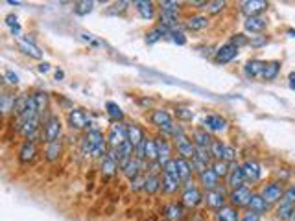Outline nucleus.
Wrapping results in <instances>:
<instances>
[{
    "label": "nucleus",
    "mask_w": 295,
    "mask_h": 221,
    "mask_svg": "<svg viewBox=\"0 0 295 221\" xmlns=\"http://www.w3.org/2000/svg\"><path fill=\"white\" fill-rule=\"evenodd\" d=\"M151 124L155 125V127H159L165 135H170L172 133V127H174V120H172V116H170L168 110L165 109H155L153 113H151L150 116Z\"/></svg>",
    "instance_id": "nucleus-1"
},
{
    "label": "nucleus",
    "mask_w": 295,
    "mask_h": 221,
    "mask_svg": "<svg viewBox=\"0 0 295 221\" xmlns=\"http://www.w3.org/2000/svg\"><path fill=\"white\" fill-rule=\"evenodd\" d=\"M61 135V120H59L56 115H50L46 120H44V131H43V140L46 144L50 142H56Z\"/></svg>",
    "instance_id": "nucleus-2"
},
{
    "label": "nucleus",
    "mask_w": 295,
    "mask_h": 221,
    "mask_svg": "<svg viewBox=\"0 0 295 221\" xmlns=\"http://www.w3.org/2000/svg\"><path fill=\"white\" fill-rule=\"evenodd\" d=\"M133 151H135V148L129 144V140H126L124 144H120L118 148H115V149H109V155H111L113 159L118 162V166H120V170L126 166L127 162H129L135 155H133Z\"/></svg>",
    "instance_id": "nucleus-3"
},
{
    "label": "nucleus",
    "mask_w": 295,
    "mask_h": 221,
    "mask_svg": "<svg viewBox=\"0 0 295 221\" xmlns=\"http://www.w3.org/2000/svg\"><path fill=\"white\" fill-rule=\"evenodd\" d=\"M203 199H205L203 194L199 192L196 186H192L190 183L184 186V192L181 194V203H183L186 208H196Z\"/></svg>",
    "instance_id": "nucleus-4"
},
{
    "label": "nucleus",
    "mask_w": 295,
    "mask_h": 221,
    "mask_svg": "<svg viewBox=\"0 0 295 221\" xmlns=\"http://www.w3.org/2000/svg\"><path fill=\"white\" fill-rule=\"evenodd\" d=\"M127 140V125L116 124L111 127L109 135H107V144L111 146V149L118 148L120 144H124Z\"/></svg>",
    "instance_id": "nucleus-5"
},
{
    "label": "nucleus",
    "mask_w": 295,
    "mask_h": 221,
    "mask_svg": "<svg viewBox=\"0 0 295 221\" xmlns=\"http://www.w3.org/2000/svg\"><path fill=\"white\" fill-rule=\"evenodd\" d=\"M251 197H253V194H251V190H249V188H247V186H240V188H236V190H232L231 196H229V201H231V205L234 208L247 207V205H249V201H251Z\"/></svg>",
    "instance_id": "nucleus-6"
},
{
    "label": "nucleus",
    "mask_w": 295,
    "mask_h": 221,
    "mask_svg": "<svg viewBox=\"0 0 295 221\" xmlns=\"http://www.w3.org/2000/svg\"><path fill=\"white\" fill-rule=\"evenodd\" d=\"M68 125L72 127V129H87L89 125H91V120H89V116L85 115V110L82 109H72L68 113Z\"/></svg>",
    "instance_id": "nucleus-7"
},
{
    "label": "nucleus",
    "mask_w": 295,
    "mask_h": 221,
    "mask_svg": "<svg viewBox=\"0 0 295 221\" xmlns=\"http://www.w3.org/2000/svg\"><path fill=\"white\" fill-rule=\"evenodd\" d=\"M105 142H107V140L103 139V133H102V131L91 129V131L87 133V135H85V139H83V151L91 155L92 149L98 148V146L105 144Z\"/></svg>",
    "instance_id": "nucleus-8"
},
{
    "label": "nucleus",
    "mask_w": 295,
    "mask_h": 221,
    "mask_svg": "<svg viewBox=\"0 0 295 221\" xmlns=\"http://www.w3.org/2000/svg\"><path fill=\"white\" fill-rule=\"evenodd\" d=\"M163 214L168 221H183L186 217V207L183 203H168L163 208Z\"/></svg>",
    "instance_id": "nucleus-9"
},
{
    "label": "nucleus",
    "mask_w": 295,
    "mask_h": 221,
    "mask_svg": "<svg viewBox=\"0 0 295 221\" xmlns=\"http://www.w3.org/2000/svg\"><path fill=\"white\" fill-rule=\"evenodd\" d=\"M205 201H207V205L210 208H214V210H220V208L225 207V201H227V196H225V192H223L222 188H214V190H208L207 196H205Z\"/></svg>",
    "instance_id": "nucleus-10"
},
{
    "label": "nucleus",
    "mask_w": 295,
    "mask_h": 221,
    "mask_svg": "<svg viewBox=\"0 0 295 221\" xmlns=\"http://www.w3.org/2000/svg\"><path fill=\"white\" fill-rule=\"evenodd\" d=\"M282 196H284V188H282V183H270L264 186V190H262V197L267 201V205H271V203H277L281 201Z\"/></svg>",
    "instance_id": "nucleus-11"
},
{
    "label": "nucleus",
    "mask_w": 295,
    "mask_h": 221,
    "mask_svg": "<svg viewBox=\"0 0 295 221\" xmlns=\"http://www.w3.org/2000/svg\"><path fill=\"white\" fill-rule=\"evenodd\" d=\"M244 170V177H246V183H258L262 177V168L260 164L255 162V160H246L242 164Z\"/></svg>",
    "instance_id": "nucleus-12"
},
{
    "label": "nucleus",
    "mask_w": 295,
    "mask_h": 221,
    "mask_svg": "<svg viewBox=\"0 0 295 221\" xmlns=\"http://www.w3.org/2000/svg\"><path fill=\"white\" fill-rule=\"evenodd\" d=\"M127 140L135 149H139L146 140V133L139 124H127Z\"/></svg>",
    "instance_id": "nucleus-13"
},
{
    "label": "nucleus",
    "mask_w": 295,
    "mask_h": 221,
    "mask_svg": "<svg viewBox=\"0 0 295 221\" xmlns=\"http://www.w3.org/2000/svg\"><path fill=\"white\" fill-rule=\"evenodd\" d=\"M238 56V46L236 44H232V43H227V44H223V46H220L218 52H216V63L218 65H225V63L232 61V59L236 58Z\"/></svg>",
    "instance_id": "nucleus-14"
},
{
    "label": "nucleus",
    "mask_w": 295,
    "mask_h": 221,
    "mask_svg": "<svg viewBox=\"0 0 295 221\" xmlns=\"http://www.w3.org/2000/svg\"><path fill=\"white\" fill-rule=\"evenodd\" d=\"M246 177H244V170L242 166H238V164H232L231 170H229V175H227V186L232 188V190H236L240 186H246Z\"/></svg>",
    "instance_id": "nucleus-15"
},
{
    "label": "nucleus",
    "mask_w": 295,
    "mask_h": 221,
    "mask_svg": "<svg viewBox=\"0 0 295 221\" xmlns=\"http://www.w3.org/2000/svg\"><path fill=\"white\" fill-rule=\"evenodd\" d=\"M175 148H177V153H179L181 159L194 160V157H196V144H194L192 140L186 139V136L175 140Z\"/></svg>",
    "instance_id": "nucleus-16"
},
{
    "label": "nucleus",
    "mask_w": 295,
    "mask_h": 221,
    "mask_svg": "<svg viewBox=\"0 0 295 221\" xmlns=\"http://www.w3.org/2000/svg\"><path fill=\"white\" fill-rule=\"evenodd\" d=\"M142 148V155H144V160L148 164L151 162H159V153H157V142H155V139H151V136H146L144 144L141 146ZM137 151V149H135Z\"/></svg>",
    "instance_id": "nucleus-17"
},
{
    "label": "nucleus",
    "mask_w": 295,
    "mask_h": 221,
    "mask_svg": "<svg viewBox=\"0 0 295 221\" xmlns=\"http://www.w3.org/2000/svg\"><path fill=\"white\" fill-rule=\"evenodd\" d=\"M267 10V2L266 0H247L242 2V13H246L247 17H257L262 11Z\"/></svg>",
    "instance_id": "nucleus-18"
},
{
    "label": "nucleus",
    "mask_w": 295,
    "mask_h": 221,
    "mask_svg": "<svg viewBox=\"0 0 295 221\" xmlns=\"http://www.w3.org/2000/svg\"><path fill=\"white\" fill-rule=\"evenodd\" d=\"M267 26V20L262 17V15H257V17H247L246 22H244V28L249 32V34H262Z\"/></svg>",
    "instance_id": "nucleus-19"
},
{
    "label": "nucleus",
    "mask_w": 295,
    "mask_h": 221,
    "mask_svg": "<svg viewBox=\"0 0 295 221\" xmlns=\"http://www.w3.org/2000/svg\"><path fill=\"white\" fill-rule=\"evenodd\" d=\"M157 142V153H159V164L160 166H165L166 162L172 160V148H170V142L165 139V136H159V139H155Z\"/></svg>",
    "instance_id": "nucleus-20"
},
{
    "label": "nucleus",
    "mask_w": 295,
    "mask_h": 221,
    "mask_svg": "<svg viewBox=\"0 0 295 221\" xmlns=\"http://www.w3.org/2000/svg\"><path fill=\"white\" fill-rule=\"evenodd\" d=\"M203 125H205V129H207V131L220 133V131H223L225 127H227V120H225V118H222L220 115H208V116H205Z\"/></svg>",
    "instance_id": "nucleus-21"
},
{
    "label": "nucleus",
    "mask_w": 295,
    "mask_h": 221,
    "mask_svg": "<svg viewBox=\"0 0 295 221\" xmlns=\"http://www.w3.org/2000/svg\"><path fill=\"white\" fill-rule=\"evenodd\" d=\"M218 181H220V177L214 173V170L208 166L207 170H203V172L199 173V183L203 184V188L205 190H214V188H218Z\"/></svg>",
    "instance_id": "nucleus-22"
},
{
    "label": "nucleus",
    "mask_w": 295,
    "mask_h": 221,
    "mask_svg": "<svg viewBox=\"0 0 295 221\" xmlns=\"http://www.w3.org/2000/svg\"><path fill=\"white\" fill-rule=\"evenodd\" d=\"M17 43H19V48L22 53H26V56H30V58H35V59H41L43 58V52L35 46L30 39H24V37H19L17 39Z\"/></svg>",
    "instance_id": "nucleus-23"
},
{
    "label": "nucleus",
    "mask_w": 295,
    "mask_h": 221,
    "mask_svg": "<svg viewBox=\"0 0 295 221\" xmlns=\"http://www.w3.org/2000/svg\"><path fill=\"white\" fill-rule=\"evenodd\" d=\"M142 168H144V166H142V160H139L137 157H133V159H131L129 162L122 168V173H124L129 181H133V179H137L142 173Z\"/></svg>",
    "instance_id": "nucleus-24"
},
{
    "label": "nucleus",
    "mask_w": 295,
    "mask_h": 221,
    "mask_svg": "<svg viewBox=\"0 0 295 221\" xmlns=\"http://www.w3.org/2000/svg\"><path fill=\"white\" fill-rule=\"evenodd\" d=\"M175 164H177V173H179L181 183L189 184L190 183V177H192V172H194L192 164H190L186 159H181V157H177V159H175Z\"/></svg>",
    "instance_id": "nucleus-25"
},
{
    "label": "nucleus",
    "mask_w": 295,
    "mask_h": 221,
    "mask_svg": "<svg viewBox=\"0 0 295 221\" xmlns=\"http://www.w3.org/2000/svg\"><path fill=\"white\" fill-rule=\"evenodd\" d=\"M247 207H249V212L257 214V216H262V214L267 212V201L262 197V194H253L251 201H249Z\"/></svg>",
    "instance_id": "nucleus-26"
},
{
    "label": "nucleus",
    "mask_w": 295,
    "mask_h": 221,
    "mask_svg": "<svg viewBox=\"0 0 295 221\" xmlns=\"http://www.w3.org/2000/svg\"><path fill=\"white\" fill-rule=\"evenodd\" d=\"M118 168H120V166H118V162H116V160L113 159L109 153H107L105 157L102 159V162H100V172H102V175H103V177H107V179L113 177Z\"/></svg>",
    "instance_id": "nucleus-27"
},
{
    "label": "nucleus",
    "mask_w": 295,
    "mask_h": 221,
    "mask_svg": "<svg viewBox=\"0 0 295 221\" xmlns=\"http://www.w3.org/2000/svg\"><path fill=\"white\" fill-rule=\"evenodd\" d=\"M279 72H281V63L279 61H267L266 65H264V68H262L260 77L264 79V81H273V79L279 76Z\"/></svg>",
    "instance_id": "nucleus-28"
},
{
    "label": "nucleus",
    "mask_w": 295,
    "mask_h": 221,
    "mask_svg": "<svg viewBox=\"0 0 295 221\" xmlns=\"http://www.w3.org/2000/svg\"><path fill=\"white\" fill-rule=\"evenodd\" d=\"M181 186V179L175 177V175H168V173H163V192L165 194H175Z\"/></svg>",
    "instance_id": "nucleus-29"
},
{
    "label": "nucleus",
    "mask_w": 295,
    "mask_h": 221,
    "mask_svg": "<svg viewBox=\"0 0 295 221\" xmlns=\"http://www.w3.org/2000/svg\"><path fill=\"white\" fill-rule=\"evenodd\" d=\"M266 61H260V59H251V61L246 63V67H244V74L246 77H260L262 74V68H264Z\"/></svg>",
    "instance_id": "nucleus-30"
},
{
    "label": "nucleus",
    "mask_w": 295,
    "mask_h": 221,
    "mask_svg": "<svg viewBox=\"0 0 295 221\" xmlns=\"http://www.w3.org/2000/svg\"><path fill=\"white\" fill-rule=\"evenodd\" d=\"M159 26H160V28L170 30V32H174V30H179V20H177V15H175V13H166V11H160Z\"/></svg>",
    "instance_id": "nucleus-31"
},
{
    "label": "nucleus",
    "mask_w": 295,
    "mask_h": 221,
    "mask_svg": "<svg viewBox=\"0 0 295 221\" xmlns=\"http://www.w3.org/2000/svg\"><path fill=\"white\" fill-rule=\"evenodd\" d=\"M35 155H37V148H35L34 142H24L19 151V160L22 164H28L35 159Z\"/></svg>",
    "instance_id": "nucleus-32"
},
{
    "label": "nucleus",
    "mask_w": 295,
    "mask_h": 221,
    "mask_svg": "<svg viewBox=\"0 0 295 221\" xmlns=\"http://www.w3.org/2000/svg\"><path fill=\"white\" fill-rule=\"evenodd\" d=\"M212 136L207 129H196L194 131V144L196 148H210L212 144Z\"/></svg>",
    "instance_id": "nucleus-33"
},
{
    "label": "nucleus",
    "mask_w": 295,
    "mask_h": 221,
    "mask_svg": "<svg viewBox=\"0 0 295 221\" xmlns=\"http://www.w3.org/2000/svg\"><path fill=\"white\" fill-rule=\"evenodd\" d=\"M135 8L139 11L142 19H153L155 15V4L153 2H148V0H137L135 2Z\"/></svg>",
    "instance_id": "nucleus-34"
},
{
    "label": "nucleus",
    "mask_w": 295,
    "mask_h": 221,
    "mask_svg": "<svg viewBox=\"0 0 295 221\" xmlns=\"http://www.w3.org/2000/svg\"><path fill=\"white\" fill-rule=\"evenodd\" d=\"M163 188V179L159 177V175H151V173H148L146 175V184H144V192L146 194H157Z\"/></svg>",
    "instance_id": "nucleus-35"
},
{
    "label": "nucleus",
    "mask_w": 295,
    "mask_h": 221,
    "mask_svg": "<svg viewBox=\"0 0 295 221\" xmlns=\"http://www.w3.org/2000/svg\"><path fill=\"white\" fill-rule=\"evenodd\" d=\"M240 216H238V210L234 207H225L216 210V221H238Z\"/></svg>",
    "instance_id": "nucleus-36"
},
{
    "label": "nucleus",
    "mask_w": 295,
    "mask_h": 221,
    "mask_svg": "<svg viewBox=\"0 0 295 221\" xmlns=\"http://www.w3.org/2000/svg\"><path fill=\"white\" fill-rule=\"evenodd\" d=\"M293 214H295V205H293V203L281 201V205L277 207V217H279V219H282V221L293 219Z\"/></svg>",
    "instance_id": "nucleus-37"
},
{
    "label": "nucleus",
    "mask_w": 295,
    "mask_h": 221,
    "mask_svg": "<svg viewBox=\"0 0 295 221\" xmlns=\"http://www.w3.org/2000/svg\"><path fill=\"white\" fill-rule=\"evenodd\" d=\"M61 151H63V146H61V142H59V140H56V142H50V144L46 146L44 157H46V160H48V162H56V160L59 159Z\"/></svg>",
    "instance_id": "nucleus-38"
},
{
    "label": "nucleus",
    "mask_w": 295,
    "mask_h": 221,
    "mask_svg": "<svg viewBox=\"0 0 295 221\" xmlns=\"http://www.w3.org/2000/svg\"><path fill=\"white\" fill-rule=\"evenodd\" d=\"M208 26V19L205 15H194L186 20V28L192 30V32H199V30H203Z\"/></svg>",
    "instance_id": "nucleus-39"
},
{
    "label": "nucleus",
    "mask_w": 295,
    "mask_h": 221,
    "mask_svg": "<svg viewBox=\"0 0 295 221\" xmlns=\"http://www.w3.org/2000/svg\"><path fill=\"white\" fill-rule=\"evenodd\" d=\"M28 105H30V96H24V94H20V96H17L15 98V103H13V115H17L20 118V116L24 115L26 113V109H28Z\"/></svg>",
    "instance_id": "nucleus-40"
},
{
    "label": "nucleus",
    "mask_w": 295,
    "mask_h": 221,
    "mask_svg": "<svg viewBox=\"0 0 295 221\" xmlns=\"http://www.w3.org/2000/svg\"><path fill=\"white\" fill-rule=\"evenodd\" d=\"M105 109H107V115H109V118H111L113 122H122L124 120V113H122V109L116 105L115 101H107Z\"/></svg>",
    "instance_id": "nucleus-41"
},
{
    "label": "nucleus",
    "mask_w": 295,
    "mask_h": 221,
    "mask_svg": "<svg viewBox=\"0 0 295 221\" xmlns=\"http://www.w3.org/2000/svg\"><path fill=\"white\" fill-rule=\"evenodd\" d=\"M32 98H34L37 113H39V116H41L44 110H46V107H48V94H46V92H35Z\"/></svg>",
    "instance_id": "nucleus-42"
},
{
    "label": "nucleus",
    "mask_w": 295,
    "mask_h": 221,
    "mask_svg": "<svg viewBox=\"0 0 295 221\" xmlns=\"http://www.w3.org/2000/svg\"><path fill=\"white\" fill-rule=\"evenodd\" d=\"M208 151H210V155H212V159L223 160V155H225V144H223L222 140H212V144H210Z\"/></svg>",
    "instance_id": "nucleus-43"
},
{
    "label": "nucleus",
    "mask_w": 295,
    "mask_h": 221,
    "mask_svg": "<svg viewBox=\"0 0 295 221\" xmlns=\"http://www.w3.org/2000/svg\"><path fill=\"white\" fill-rule=\"evenodd\" d=\"M210 168L214 170V173L218 175V177H225L227 179V175H229V170H231V166H229L225 160H214L212 162V166Z\"/></svg>",
    "instance_id": "nucleus-44"
},
{
    "label": "nucleus",
    "mask_w": 295,
    "mask_h": 221,
    "mask_svg": "<svg viewBox=\"0 0 295 221\" xmlns=\"http://www.w3.org/2000/svg\"><path fill=\"white\" fill-rule=\"evenodd\" d=\"M92 8H94V2H89V0H82V2H76V6H74V11H76V15H89L92 11Z\"/></svg>",
    "instance_id": "nucleus-45"
},
{
    "label": "nucleus",
    "mask_w": 295,
    "mask_h": 221,
    "mask_svg": "<svg viewBox=\"0 0 295 221\" xmlns=\"http://www.w3.org/2000/svg\"><path fill=\"white\" fill-rule=\"evenodd\" d=\"M160 10L166 11V13H179L181 10V4L179 2H172V0H165V2H160Z\"/></svg>",
    "instance_id": "nucleus-46"
},
{
    "label": "nucleus",
    "mask_w": 295,
    "mask_h": 221,
    "mask_svg": "<svg viewBox=\"0 0 295 221\" xmlns=\"http://www.w3.org/2000/svg\"><path fill=\"white\" fill-rule=\"evenodd\" d=\"M144 184H146V175L141 173L139 177L131 181V190H133V192H141V190L144 192Z\"/></svg>",
    "instance_id": "nucleus-47"
},
{
    "label": "nucleus",
    "mask_w": 295,
    "mask_h": 221,
    "mask_svg": "<svg viewBox=\"0 0 295 221\" xmlns=\"http://www.w3.org/2000/svg\"><path fill=\"white\" fill-rule=\"evenodd\" d=\"M225 6L227 4H225L223 0H212V2H207V11L208 13H220Z\"/></svg>",
    "instance_id": "nucleus-48"
},
{
    "label": "nucleus",
    "mask_w": 295,
    "mask_h": 221,
    "mask_svg": "<svg viewBox=\"0 0 295 221\" xmlns=\"http://www.w3.org/2000/svg\"><path fill=\"white\" fill-rule=\"evenodd\" d=\"M163 35H165V34H163V30H160L159 26H157V28L151 30L150 34L146 35V43H148V44L157 43V41H160V37H163Z\"/></svg>",
    "instance_id": "nucleus-49"
},
{
    "label": "nucleus",
    "mask_w": 295,
    "mask_h": 221,
    "mask_svg": "<svg viewBox=\"0 0 295 221\" xmlns=\"http://www.w3.org/2000/svg\"><path fill=\"white\" fill-rule=\"evenodd\" d=\"M175 116H177V118H179V120H192L194 118V113L190 109H186V107H177V109H175Z\"/></svg>",
    "instance_id": "nucleus-50"
},
{
    "label": "nucleus",
    "mask_w": 295,
    "mask_h": 221,
    "mask_svg": "<svg viewBox=\"0 0 295 221\" xmlns=\"http://www.w3.org/2000/svg\"><path fill=\"white\" fill-rule=\"evenodd\" d=\"M127 2H118V4H113L109 10H107V13L109 15H116V13H124V11L127 10Z\"/></svg>",
    "instance_id": "nucleus-51"
},
{
    "label": "nucleus",
    "mask_w": 295,
    "mask_h": 221,
    "mask_svg": "<svg viewBox=\"0 0 295 221\" xmlns=\"http://www.w3.org/2000/svg\"><path fill=\"white\" fill-rule=\"evenodd\" d=\"M6 24L10 26L13 34H19L20 32V26L19 22H17V17H15V15H8V17H6Z\"/></svg>",
    "instance_id": "nucleus-52"
},
{
    "label": "nucleus",
    "mask_w": 295,
    "mask_h": 221,
    "mask_svg": "<svg viewBox=\"0 0 295 221\" xmlns=\"http://www.w3.org/2000/svg\"><path fill=\"white\" fill-rule=\"evenodd\" d=\"M168 37L172 39L174 43H177V44H184V43H186V39H184L183 32H179V30H174V32H170Z\"/></svg>",
    "instance_id": "nucleus-53"
},
{
    "label": "nucleus",
    "mask_w": 295,
    "mask_h": 221,
    "mask_svg": "<svg viewBox=\"0 0 295 221\" xmlns=\"http://www.w3.org/2000/svg\"><path fill=\"white\" fill-rule=\"evenodd\" d=\"M281 201H284V203H293L295 205V184H291L288 190H284V196H282V199Z\"/></svg>",
    "instance_id": "nucleus-54"
},
{
    "label": "nucleus",
    "mask_w": 295,
    "mask_h": 221,
    "mask_svg": "<svg viewBox=\"0 0 295 221\" xmlns=\"http://www.w3.org/2000/svg\"><path fill=\"white\" fill-rule=\"evenodd\" d=\"M231 43L236 44L238 48H240V46H246V44H249V39H247L244 34H236V35H232V41H231Z\"/></svg>",
    "instance_id": "nucleus-55"
},
{
    "label": "nucleus",
    "mask_w": 295,
    "mask_h": 221,
    "mask_svg": "<svg viewBox=\"0 0 295 221\" xmlns=\"http://www.w3.org/2000/svg\"><path fill=\"white\" fill-rule=\"evenodd\" d=\"M223 160L225 162H234L236 160V151H234V148H231V146H225V155H223Z\"/></svg>",
    "instance_id": "nucleus-56"
},
{
    "label": "nucleus",
    "mask_w": 295,
    "mask_h": 221,
    "mask_svg": "<svg viewBox=\"0 0 295 221\" xmlns=\"http://www.w3.org/2000/svg\"><path fill=\"white\" fill-rule=\"evenodd\" d=\"M4 76H6V79H8V83H11V85H17V83L20 81L19 76H17V74H15L13 70H6Z\"/></svg>",
    "instance_id": "nucleus-57"
},
{
    "label": "nucleus",
    "mask_w": 295,
    "mask_h": 221,
    "mask_svg": "<svg viewBox=\"0 0 295 221\" xmlns=\"http://www.w3.org/2000/svg\"><path fill=\"white\" fill-rule=\"evenodd\" d=\"M249 44H251V46H264V44H267V37H260V39H249Z\"/></svg>",
    "instance_id": "nucleus-58"
},
{
    "label": "nucleus",
    "mask_w": 295,
    "mask_h": 221,
    "mask_svg": "<svg viewBox=\"0 0 295 221\" xmlns=\"http://www.w3.org/2000/svg\"><path fill=\"white\" fill-rule=\"evenodd\" d=\"M242 221H260V216H257V214L249 212V214H246V216H244Z\"/></svg>",
    "instance_id": "nucleus-59"
},
{
    "label": "nucleus",
    "mask_w": 295,
    "mask_h": 221,
    "mask_svg": "<svg viewBox=\"0 0 295 221\" xmlns=\"http://www.w3.org/2000/svg\"><path fill=\"white\" fill-rule=\"evenodd\" d=\"M48 70H50L48 63H41V65H39V72H48Z\"/></svg>",
    "instance_id": "nucleus-60"
},
{
    "label": "nucleus",
    "mask_w": 295,
    "mask_h": 221,
    "mask_svg": "<svg viewBox=\"0 0 295 221\" xmlns=\"http://www.w3.org/2000/svg\"><path fill=\"white\" fill-rule=\"evenodd\" d=\"M290 89L295 91V74H290Z\"/></svg>",
    "instance_id": "nucleus-61"
},
{
    "label": "nucleus",
    "mask_w": 295,
    "mask_h": 221,
    "mask_svg": "<svg viewBox=\"0 0 295 221\" xmlns=\"http://www.w3.org/2000/svg\"><path fill=\"white\" fill-rule=\"evenodd\" d=\"M63 76H65L63 70H58V72H56V79H58V81L59 79H63Z\"/></svg>",
    "instance_id": "nucleus-62"
},
{
    "label": "nucleus",
    "mask_w": 295,
    "mask_h": 221,
    "mask_svg": "<svg viewBox=\"0 0 295 221\" xmlns=\"http://www.w3.org/2000/svg\"><path fill=\"white\" fill-rule=\"evenodd\" d=\"M293 221H295V214H293Z\"/></svg>",
    "instance_id": "nucleus-63"
}]
</instances>
